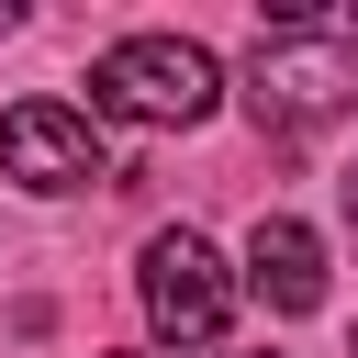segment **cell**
<instances>
[{
  "label": "cell",
  "instance_id": "1",
  "mask_svg": "<svg viewBox=\"0 0 358 358\" xmlns=\"http://www.w3.org/2000/svg\"><path fill=\"white\" fill-rule=\"evenodd\" d=\"M246 112L268 134H313V123L358 112V34L347 22H280L246 56Z\"/></svg>",
  "mask_w": 358,
  "mask_h": 358
},
{
  "label": "cell",
  "instance_id": "2",
  "mask_svg": "<svg viewBox=\"0 0 358 358\" xmlns=\"http://www.w3.org/2000/svg\"><path fill=\"white\" fill-rule=\"evenodd\" d=\"M224 101V67L190 45V34H123L101 67H90V112H112V123H201Z\"/></svg>",
  "mask_w": 358,
  "mask_h": 358
},
{
  "label": "cell",
  "instance_id": "3",
  "mask_svg": "<svg viewBox=\"0 0 358 358\" xmlns=\"http://www.w3.org/2000/svg\"><path fill=\"white\" fill-rule=\"evenodd\" d=\"M134 302H145V324H157L168 347H213V336L235 324V280H224V257H213L190 224L145 235V257H134Z\"/></svg>",
  "mask_w": 358,
  "mask_h": 358
},
{
  "label": "cell",
  "instance_id": "4",
  "mask_svg": "<svg viewBox=\"0 0 358 358\" xmlns=\"http://www.w3.org/2000/svg\"><path fill=\"white\" fill-rule=\"evenodd\" d=\"M0 168H11L22 190H90V179H112L101 123L67 112V101H11V112H0Z\"/></svg>",
  "mask_w": 358,
  "mask_h": 358
},
{
  "label": "cell",
  "instance_id": "5",
  "mask_svg": "<svg viewBox=\"0 0 358 358\" xmlns=\"http://www.w3.org/2000/svg\"><path fill=\"white\" fill-rule=\"evenodd\" d=\"M246 291H257L268 313H313V302H324V246H313V224L257 213V235H246Z\"/></svg>",
  "mask_w": 358,
  "mask_h": 358
},
{
  "label": "cell",
  "instance_id": "6",
  "mask_svg": "<svg viewBox=\"0 0 358 358\" xmlns=\"http://www.w3.org/2000/svg\"><path fill=\"white\" fill-rule=\"evenodd\" d=\"M347 213H358V179H347Z\"/></svg>",
  "mask_w": 358,
  "mask_h": 358
},
{
  "label": "cell",
  "instance_id": "7",
  "mask_svg": "<svg viewBox=\"0 0 358 358\" xmlns=\"http://www.w3.org/2000/svg\"><path fill=\"white\" fill-rule=\"evenodd\" d=\"M347 358H358V347H347Z\"/></svg>",
  "mask_w": 358,
  "mask_h": 358
}]
</instances>
